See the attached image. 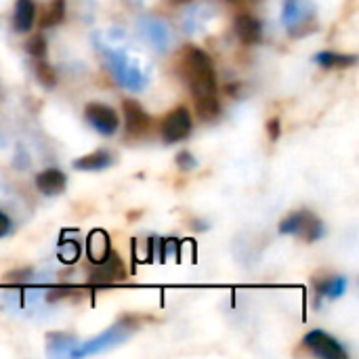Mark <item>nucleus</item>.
<instances>
[{
	"label": "nucleus",
	"mask_w": 359,
	"mask_h": 359,
	"mask_svg": "<svg viewBox=\"0 0 359 359\" xmlns=\"http://www.w3.org/2000/svg\"><path fill=\"white\" fill-rule=\"evenodd\" d=\"M183 76L196 99L217 93V76L212 69V61L202 48L187 46L183 50Z\"/></svg>",
	"instance_id": "nucleus-1"
},
{
	"label": "nucleus",
	"mask_w": 359,
	"mask_h": 359,
	"mask_svg": "<svg viewBox=\"0 0 359 359\" xmlns=\"http://www.w3.org/2000/svg\"><path fill=\"white\" fill-rule=\"evenodd\" d=\"M135 328H137V326L130 324L128 320L118 322V324H114L109 330L101 332L99 337L90 339L88 343H84L80 349H72V355H74V358H84V355H95V353L107 351V349H111V347L124 343V341L135 332Z\"/></svg>",
	"instance_id": "nucleus-2"
},
{
	"label": "nucleus",
	"mask_w": 359,
	"mask_h": 359,
	"mask_svg": "<svg viewBox=\"0 0 359 359\" xmlns=\"http://www.w3.org/2000/svg\"><path fill=\"white\" fill-rule=\"evenodd\" d=\"M280 233L284 236H301L305 242H316L320 238H324L326 229L324 223L309 210H299L288 215L282 223H280Z\"/></svg>",
	"instance_id": "nucleus-3"
},
{
	"label": "nucleus",
	"mask_w": 359,
	"mask_h": 359,
	"mask_svg": "<svg viewBox=\"0 0 359 359\" xmlns=\"http://www.w3.org/2000/svg\"><path fill=\"white\" fill-rule=\"evenodd\" d=\"M189 133H191V116H189L187 107L172 109L162 122V139L166 143H179V141L187 139Z\"/></svg>",
	"instance_id": "nucleus-4"
},
{
	"label": "nucleus",
	"mask_w": 359,
	"mask_h": 359,
	"mask_svg": "<svg viewBox=\"0 0 359 359\" xmlns=\"http://www.w3.org/2000/svg\"><path fill=\"white\" fill-rule=\"evenodd\" d=\"M305 347L311 349L318 358L322 359H347L343 345L337 339H332L330 334H326L324 330H311L305 337Z\"/></svg>",
	"instance_id": "nucleus-5"
},
{
	"label": "nucleus",
	"mask_w": 359,
	"mask_h": 359,
	"mask_svg": "<svg viewBox=\"0 0 359 359\" xmlns=\"http://www.w3.org/2000/svg\"><path fill=\"white\" fill-rule=\"evenodd\" d=\"M86 120H88V124L97 130V133H101V135H114L116 130H118V126H120V118H118V114L109 107V105H105V103H88L86 105Z\"/></svg>",
	"instance_id": "nucleus-6"
},
{
	"label": "nucleus",
	"mask_w": 359,
	"mask_h": 359,
	"mask_svg": "<svg viewBox=\"0 0 359 359\" xmlns=\"http://www.w3.org/2000/svg\"><path fill=\"white\" fill-rule=\"evenodd\" d=\"M126 278V269L120 261V257L116 252H109V257L101 263L95 265V269L90 271V284L97 286H105V284H114Z\"/></svg>",
	"instance_id": "nucleus-7"
},
{
	"label": "nucleus",
	"mask_w": 359,
	"mask_h": 359,
	"mask_svg": "<svg viewBox=\"0 0 359 359\" xmlns=\"http://www.w3.org/2000/svg\"><path fill=\"white\" fill-rule=\"evenodd\" d=\"M107 61H109V65H111V69H114V74H116V78H118V82L122 86H126L130 90H137V88H141L145 84V78L141 76V72L137 67H133L122 55L109 53Z\"/></svg>",
	"instance_id": "nucleus-8"
},
{
	"label": "nucleus",
	"mask_w": 359,
	"mask_h": 359,
	"mask_svg": "<svg viewBox=\"0 0 359 359\" xmlns=\"http://www.w3.org/2000/svg\"><path fill=\"white\" fill-rule=\"evenodd\" d=\"M122 107H124V124H126V133L130 135V137H139V135H143L147 128H149V124H151V118H149V114L137 103V101H124L122 103Z\"/></svg>",
	"instance_id": "nucleus-9"
},
{
	"label": "nucleus",
	"mask_w": 359,
	"mask_h": 359,
	"mask_svg": "<svg viewBox=\"0 0 359 359\" xmlns=\"http://www.w3.org/2000/svg\"><path fill=\"white\" fill-rule=\"evenodd\" d=\"M139 29L143 32V36L149 40V44L156 50H166L168 48V44H170V32H168V27H166L164 21L145 17V19L139 21Z\"/></svg>",
	"instance_id": "nucleus-10"
},
{
	"label": "nucleus",
	"mask_w": 359,
	"mask_h": 359,
	"mask_svg": "<svg viewBox=\"0 0 359 359\" xmlns=\"http://www.w3.org/2000/svg\"><path fill=\"white\" fill-rule=\"evenodd\" d=\"M236 34L244 44H257L263 36V23L248 13L238 15L236 17Z\"/></svg>",
	"instance_id": "nucleus-11"
},
{
	"label": "nucleus",
	"mask_w": 359,
	"mask_h": 359,
	"mask_svg": "<svg viewBox=\"0 0 359 359\" xmlns=\"http://www.w3.org/2000/svg\"><path fill=\"white\" fill-rule=\"evenodd\" d=\"M67 185L65 175L59 168H46L36 177V187L44 196H59Z\"/></svg>",
	"instance_id": "nucleus-12"
},
{
	"label": "nucleus",
	"mask_w": 359,
	"mask_h": 359,
	"mask_svg": "<svg viewBox=\"0 0 359 359\" xmlns=\"http://www.w3.org/2000/svg\"><path fill=\"white\" fill-rule=\"evenodd\" d=\"M111 252V246H109V236L103 231V229H95L90 231L88 240H86V255H88V261L93 265L105 261Z\"/></svg>",
	"instance_id": "nucleus-13"
},
{
	"label": "nucleus",
	"mask_w": 359,
	"mask_h": 359,
	"mask_svg": "<svg viewBox=\"0 0 359 359\" xmlns=\"http://www.w3.org/2000/svg\"><path fill=\"white\" fill-rule=\"evenodd\" d=\"M36 21V4L34 0H17L13 13V25L17 32H29Z\"/></svg>",
	"instance_id": "nucleus-14"
},
{
	"label": "nucleus",
	"mask_w": 359,
	"mask_h": 359,
	"mask_svg": "<svg viewBox=\"0 0 359 359\" xmlns=\"http://www.w3.org/2000/svg\"><path fill=\"white\" fill-rule=\"evenodd\" d=\"M111 156L107 154V151H93V154H86V156H82V158H78L76 162H74V168L76 170H86V172H90V170H105L107 166H111Z\"/></svg>",
	"instance_id": "nucleus-15"
},
{
	"label": "nucleus",
	"mask_w": 359,
	"mask_h": 359,
	"mask_svg": "<svg viewBox=\"0 0 359 359\" xmlns=\"http://www.w3.org/2000/svg\"><path fill=\"white\" fill-rule=\"evenodd\" d=\"M316 63L324 65V67H349L358 63L355 55H343V53H332V50H322L316 57Z\"/></svg>",
	"instance_id": "nucleus-16"
},
{
	"label": "nucleus",
	"mask_w": 359,
	"mask_h": 359,
	"mask_svg": "<svg viewBox=\"0 0 359 359\" xmlns=\"http://www.w3.org/2000/svg\"><path fill=\"white\" fill-rule=\"evenodd\" d=\"M196 111H198V116L202 118V120H215V118H219V114H221V103L217 101V97L215 95H206V97H198L196 99Z\"/></svg>",
	"instance_id": "nucleus-17"
},
{
	"label": "nucleus",
	"mask_w": 359,
	"mask_h": 359,
	"mask_svg": "<svg viewBox=\"0 0 359 359\" xmlns=\"http://www.w3.org/2000/svg\"><path fill=\"white\" fill-rule=\"evenodd\" d=\"M345 290H347V278H343V276L330 278V280H326V282H322L318 286V294L320 297H330V299L343 297Z\"/></svg>",
	"instance_id": "nucleus-18"
},
{
	"label": "nucleus",
	"mask_w": 359,
	"mask_h": 359,
	"mask_svg": "<svg viewBox=\"0 0 359 359\" xmlns=\"http://www.w3.org/2000/svg\"><path fill=\"white\" fill-rule=\"evenodd\" d=\"M63 15H65V0H53L48 4L46 13L42 15V19H40V25L42 27H53V25L63 21Z\"/></svg>",
	"instance_id": "nucleus-19"
},
{
	"label": "nucleus",
	"mask_w": 359,
	"mask_h": 359,
	"mask_svg": "<svg viewBox=\"0 0 359 359\" xmlns=\"http://www.w3.org/2000/svg\"><path fill=\"white\" fill-rule=\"evenodd\" d=\"M305 11H307V4H301V0H286V4H284V23L292 29L303 19Z\"/></svg>",
	"instance_id": "nucleus-20"
},
{
	"label": "nucleus",
	"mask_w": 359,
	"mask_h": 359,
	"mask_svg": "<svg viewBox=\"0 0 359 359\" xmlns=\"http://www.w3.org/2000/svg\"><path fill=\"white\" fill-rule=\"evenodd\" d=\"M36 78H38V82H40L42 86H46V88H53V86L57 84V74H55L53 65L46 63L44 59H40V61L36 63Z\"/></svg>",
	"instance_id": "nucleus-21"
},
{
	"label": "nucleus",
	"mask_w": 359,
	"mask_h": 359,
	"mask_svg": "<svg viewBox=\"0 0 359 359\" xmlns=\"http://www.w3.org/2000/svg\"><path fill=\"white\" fill-rule=\"evenodd\" d=\"M80 257V246L78 242H67V240H61L59 244V259L63 263H76Z\"/></svg>",
	"instance_id": "nucleus-22"
},
{
	"label": "nucleus",
	"mask_w": 359,
	"mask_h": 359,
	"mask_svg": "<svg viewBox=\"0 0 359 359\" xmlns=\"http://www.w3.org/2000/svg\"><path fill=\"white\" fill-rule=\"evenodd\" d=\"M25 50L32 55V57H36V59H42L44 55H46V40L38 34V36H34V38H29L27 40V44H25Z\"/></svg>",
	"instance_id": "nucleus-23"
},
{
	"label": "nucleus",
	"mask_w": 359,
	"mask_h": 359,
	"mask_svg": "<svg viewBox=\"0 0 359 359\" xmlns=\"http://www.w3.org/2000/svg\"><path fill=\"white\" fill-rule=\"evenodd\" d=\"M177 164H179V168H183V170H191V168L196 166V160H194V156H191L189 151H181V154L177 156Z\"/></svg>",
	"instance_id": "nucleus-24"
},
{
	"label": "nucleus",
	"mask_w": 359,
	"mask_h": 359,
	"mask_svg": "<svg viewBox=\"0 0 359 359\" xmlns=\"http://www.w3.org/2000/svg\"><path fill=\"white\" fill-rule=\"evenodd\" d=\"M11 227H13L11 217H8L6 212H2V210H0V238L8 236V233H11Z\"/></svg>",
	"instance_id": "nucleus-25"
},
{
	"label": "nucleus",
	"mask_w": 359,
	"mask_h": 359,
	"mask_svg": "<svg viewBox=\"0 0 359 359\" xmlns=\"http://www.w3.org/2000/svg\"><path fill=\"white\" fill-rule=\"evenodd\" d=\"M50 345H57V355H61L65 349H63V345H74V339L72 337H67V334H57V343H50ZM48 345V347H50Z\"/></svg>",
	"instance_id": "nucleus-26"
},
{
	"label": "nucleus",
	"mask_w": 359,
	"mask_h": 359,
	"mask_svg": "<svg viewBox=\"0 0 359 359\" xmlns=\"http://www.w3.org/2000/svg\"><path fill=\"white\" fill-rule=\"evenodd\" d=\"M29 276H32V269L17 271V273H8L6 276V282H25V280H29Z\"/></svg>",
	"instance_id": "nucleus-27"
},
{
	"label": "nucleus",
	"mask_w": 359,
	"mask_h": 359,
	"mask_svg": "<svg viewBox=\"0 0 359 359\" xmlns=\"http://www.w3.org/2000/svg\"><path fill=\"white\" fill-rule=\"evenodd\" d=\"M267 128H269V139H271V141H276V139L280 137V120H278V118L269 120Z\"/></svg>",
	"instance_id": "nucleus-28"
},
{
	"label": "nucleus",
	"mask_w": 359,
	"mask_h": 359,
	"mask_svg": "<svg viewBox=\"0 0 359 359\" xmlns=\"http://www.w3.org/2000/svg\"><path fill=\"white\" fill-rule=\"evenodd\" d=\"M177 2H185V0H177Z\"/></svg>",
	"instance_id": "nucleus-29"
}]
</instances>
